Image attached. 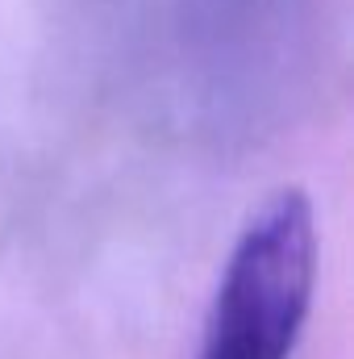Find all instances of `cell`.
Returning <instances> with one entry per match:
<instances>
[{
	"label": "cell",
	"instance_id": "obj_1",
	"mask_svg": "<svg viewBox=\"0 0 354 359\" xmlns=\"http://www.w3.org/2000/svg\"><path fill=\"white\" fill-rule=\"evenodd\" d=\"M313 280V205L300 188L275 192L229 255L200 359H288L309 318Z\"/></svg>",
	"mask_w": 354,
	"mask_h": 359
}]
</instances>
